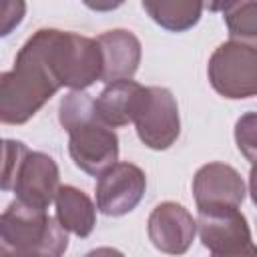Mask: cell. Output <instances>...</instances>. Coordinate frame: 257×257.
I'll return each instance as SVG.
<instances>
[{"instance_id":"cell-6","label":"cell","mask_w":257,"mask_h":257,"mask_svg":"<svg viewBox=\"0 0 257 257\" xmlns=\"http://www.w3.org/2000/svg\"><path fill=\"white\" fill-rule=\"evenodd\" d=\"M52 56L62 86L70 90H86L102 78V52L96 38L56 28Z\"/></svg>"},{"instance_id":"cell-16","label":"cell","mask_w":257,"mask_h":257,"mask_svg":"<svg viewBox=\"0 0 257 257\" xmlns=\"http://www.w3.org/2000/svg\"><path fill=\"white\" fill-rule=\"evenodd\" d=\"M227 30L237 40H257V0H237L223 12Z\"/></svg>"},{"instance_id":"cell-12","label":"cell","mask_w":257,"mask_h":257,"mask_svg":"<svg viewBox=\"0 0 257 257\" xmlns=\"http://www.w3.org/2000/svg\"><path fill=\"white\" fill-rule=\"evenodd\" d=\"M102 52V82L133 78L141 64V40L124 28H112L98 38Z\"/></svg>"},{"instance_id":"cell-1","label":"cell","mask_w":257,"mask_h":257,"mask_svg":"<svg viewBox=\"0 0 257 257\" xmlns=\"http://www.w3.org/2000/svg\"><path fill=\"white\" fill-rule=\"evenodd\" d=\"M56 28H38L20 46L14 66L0 74V120L4 124L28 122L60 88L52 42Z\"/></svg>"},{"instance_id":"cell-15","label":"cell","mask_w":257,"mask_h":257,"mask_svg":"<svg viewBox=\"0 0 257 257\" xmlns=\"http://www.w3.org/2000/svg\"><path fill=\"white\" fill-rule=\"evenodd\" d=\"M145 12L169 32L193 28L203 14V0H141Z\"/></svg>"},{"instance_id":"cell-2","label":"cell","mask_w":257,"mask_h":257,"mask_svg":"<svg viewBox=\"0 0 257 257\" xmlns=\"http://www.w3.org/2000/svg\"><path fill=\"white\" fill-rule=\"evenodd\" d=\"M58 122L68 133L72 163L90 177L102 175L118 161V137L96 112L94 98L84 90H70L58 106Z\"/></svg>"},{"instance_id":"cell-18","label":"cell","mask_w":257,"mask_h":257,"mask_svg":"<svg viewBox=\"0 0 257 257\" xmlns=\"http://www.w3.org/2000/svg\"><path fill=\"white\" fill-rule=\"evenodd\" d=\"M28 147L22 141L4 139V169H2V191L10 189V181L14 177V171L18 169L22 157L26 155Z\"/></svg>"},{"instance_id":"cell-17","label":"cell","mask_w":257,"mask_h":257,"mask_svg":"<svg viewBox=\"0 0 257 257\" xmlns=\"http://www.w3.org/2000/svg\"><path fill=\"white\" fill-rule=\"evenodd\" d=\"M235 143L241 155L253 165L257 163V112H245L235 124Z\"/></svg>"},{"instance_id":"cell-4","label":"cell","mask_w":257,"mask_h":257,"mask_svg":"<svg viewBox=\"0 0 257 257\" xmlns=\"http://www.w3.org/2000/svg\"><path fill=\"white\" fill-rule=\"evenodd\" d=\"M207 76L213 90L229 100L257 96V46L237 38L219 44L209 58Z\"/></svg>"},{"instance_id":"cell-8","label":"cell","mask_w":257,"mask_h":257,"mask_svg":"<svg viewBox=\"0 0 257 257\" xmlns=\"http://www.w3.org/2000/svg\"><path fill=\"white\" fill-rule=\"evenodd\" d=\"M147 189V177L135 163H114L96 181V209L106 217H122L137 209Z\"/></svg>"},{"instance_id":"cell-13","label":"cell","mask_w":257,"mask_h":257,"mask_svg":"<svg viewBox=\"0 0 257 257\" xmlns=\"http://www.w3.org/2000/svg\"><path fill=\"white\" fill-rule=\"evenodd\" d=\"M145 88L147 86L131 78L108 82L94 100L98 116L112 128L126 126L128 122L135 120L139 112L141 100L145 96Z\"/></svg>"},{"instance_id":"cell-7","label":"cell","mask_w":257,"mask_h":257,"mask_svg":"<svg viewBox=\"0 0 257 257\" xmlns=\"http://www.w3.org/2000/svg\"><path fill=\"white\" fill-rule=\"evenodd\" d=\"M133 122L145 147L153 151L169 149L181 133L179 106L173 92L165 86H147Z\"/></svg>"},{"instance_id":"cell-14","label":"cell","mask_w":257,"mask_h":257,"mask_svg":"<svg viewBox=\"0 0 257 257\" xmlns=\"http://www.w3.org/2000/svg\"><path fill=\"white\" fill-rule=\"evenodd\" d=\"M56 219L72 235L86 239L96 225V205L92 199L74 185H60L56 199Z\"/></svg>"},{"instance_id":"cell-19","label":"cell","mask_w":257,"mask_h":257,"mask_svg":"<svg viewBox=\"0 0 257 257\" xmlns=\"http://www.w3.org/2000/svg\"><path fill=\"white\" fill-rule=\"evenodd\" d=\"M26 12V2L24 0H2V24H0V34L8 36L24 18Z\"/></svg>"},{"instance_id":"cell-3","label":"cell","mask_w":257,"mask_h":257,"mask_svg":"<svg viewBox=\"0 0 257 257\" xmlns=\"http://www.w3.org/2000/svg\"><path fill=\"white\" fill-rule=\"evenodd\" d=\"M68 231L46 209L12 201L0 215V245L4 253L58 257L68 249Z\"/></svg>"},{"instance_id":"cell-9","label":"cell","mask_w":257,"mask_h":257,"mask_svg":"<svg viewBox=\"0 0 257 257\" xmlns=\"http://www.w3.org/2000/svg\"><path fill=\"white\" fill-rule=\"evenodd\" d=\"M58 189L60 173L56 161L42 151H26L14 171L8 191H14L16 199L26 205L48 209L50 203H54Z\"/></svg>"},{"instance_id":"cell-21","label":"cell","mask_w":257,"mask_h":257,"mask_svg":"<svg viewBox=\"0 0 257 257\" xmlns=\"http://www.w3.org/2000/svg\"><path fill=\"white\" fill-rule=\"evenodd\" d=\"M237 0H203V6L211 12H225L227 8H231Z\"/></svg>"},{"instance_id":"cell-20","label":"cell","mask_w":257,"mask_h":257,"mask_svg":"<svg viewBox=\"0 0 257 257\" xmlns=\"http://www.w3.org/2000/svg\"><path fill=\"white\" fill-rule=\"evenodd\" d=\"M94 12H110L124 4V0H82Z\"/></svg>"},{"instance_id":"cell-11","label":"cell","mask_w":257,"mask_h":257,"mask_svg":"<svg viewBox=\"0 0 257 257\" xmlns=\"http://www.w3.org/2000/svg\"><path fill=\"white\" fill-rule=\"evenodd\" d=\"M247 187L241 173L227 163H207L193 177V197L197 209L213 205H235L245 201Z\"/></svg>"},{"instance_id":"cell-10","label":"cell","mask_w":257,"mask_h":257,"mask_svg":"<svg viewBox=\"0 0 257 257\" xmlns=\"http://www.w3.org/2000/svg\"><path fill=\"white\" fill-rule=\"evenodd\" d=\"M147 235L155 249L169 255H183L195 241L197 219L179 203H159L147 221Z\"/></svg>"},{"instance_id":"cell-22","label":"cell","mask_w":257,"mask_h":257,"mask_svg":"<svg viewBox=\"0 0 257 257\" xmlns=\"http://www.w3.org/2000/svg\"><path fill=\"white\" fill-rule=\"evenodd\" d=\"M249 193H251L253 203L257 205V163H253L251 173H249Z\"/></svg>"},{"instance_id":"cell-5","label":"cell","mask_w":257,"mask_h":257,"mask_svg":"<svg viewBox=\"0 0 257 257\" xmlns=\"http://www.w3.org/2000/svg\"><path fill=\"white\" fill-rule=\"evenodd\" d=\"M199 239L217 257H257V245L247 217L235 205H213L197 209Z\"/></svg>"}]
</instances>
